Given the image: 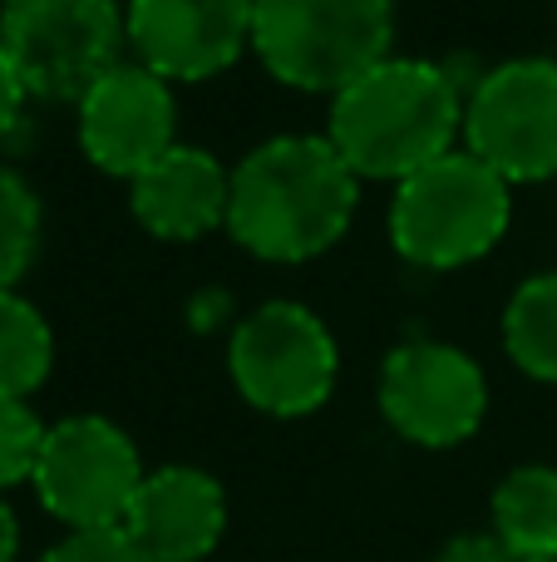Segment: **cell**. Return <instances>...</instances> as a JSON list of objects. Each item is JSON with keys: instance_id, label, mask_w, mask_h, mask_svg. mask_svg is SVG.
<instances>
[{"instance_id": "obj_1", "label": "cell", "mask_w": 557, "mask_h": 562, "mask_svg": "<svg viewBox=\"0 0 557 562\" xmlns=\"http://www.w3.org/2000/svg\"><path fill=\"white\" fill-rule=\"evenodd\" d=\"M355 183L331 138H266L232 168L227 233L262 262H311L345 237L361 203Z\"/></svg>"}, {"instance_id": "obj_2", "label": "cell", "mask_w": 557, "mask_h": 562, "mask_svg": "<svg viewBox=\"0 0 557 562\" xmlns=\"http://www.w3.org/2000/svg\"><path fill=\"white\" fill-rule=\"evenodd\" d=\"M464 128V94L444 65L430 59H380L331 104V144L355 178L405 183L434 158L454 154Z\"/></svg>"}, {"instance_id": "obj_3", "label": "cell", "mask_w": 557, "mask_h": 562, "mask_svg": "<svg viewBox=\"0 0 557 562\" xmlns=\"http://www.w3.org/2000/svg\"><path fill=\"white\" fill-rule=\"evenodd\" d=\"M509 213V183L464 148V154H444L414 178L395 183L390 243L405 262L454 272V267L479 262L499 243Z\"/></svg>"}, {"instance_id": "obj_4", "label": "cell", "mask_w": 557, "mask_h": 562, "mask_svg": "<svg viewBox=\"0 0 557 562\" xmlns=\"http://www.w3.org/2000/svg\"><path fill=\"white\" fill-rule=\"evenodd\" d=\"M395 5L390 0H257L252 45L282 85L331 89L390 59Z\"/></svg>"}, {"instance_id": "obj_5", "label": "cell", "mask_w": 557, "mask_h": 562, "mask_svg": "<svg viewBox=\"0 0 557 562\" xmlns=\"http://www.w3.org/2000/svg\"><path fill=\"white\" fill-rule=\"evenodd\" d=\"M128 25L114 0H5L0 45L25 94L65 104L84 99L118 59Z\"/></svg>"}, {"instance_id": "obj_6", "label": "cell", "mask_w": 557, "mask_h": 562, "mask_svg": "<svg viewBox=\"0 0 557 562\" xmlns=\"http://www.w3.org/2000/svg\"><path fill=\"white\" fill-rule=\"evenodd\" d=\"M227 370L247 405L296 419L326 405L341 356L316 311L296 301H262L252 316L237 321L227 340Z\"/></svg>"}, {"instance_id": "obj_7", "label": "cell", "mask_w": 557, "mask_h": 562, "mask_svg": "<svg viewBox=\"0 0 557 562\" xmlns=\"http://www.w3.org/2000/svg\"><path fill=\"white\" fill-rule=\"evenodd\" d=\"M144 479V459L114 419L69 415L49 425L30 484L45 514L69 524V533H99V528H124Z\"/></svg>"}, {"instance_id": "obj_8", "label": "cell", "mask_w": 557, "mask_h": 562, "mask_svg": "<svg viewBox=\"0 0 557 562\" xmlns=\"http://www.w3.org/2000/svg\"><path fill=\"white\" fill-rule=\"evenodd\" d=\"M464 144L503 183L557 173V59H509L484 69L464 99Z\"/></svg>"}, {"instance_id": "obj_9", "label": "cell", "mask_w": 557, "mask_h": 562, "mask_svg": "<svg viewBox=\"0 0 557 562\" xmlns=\"http://www.w3.org/2000/svg\"><path fill=\"white\" fill-rule=\"evenodd\" d=\"M489 385L474 356L444 340H410L380 366V415L395 435L424 449L464 445L484 425Z\"/></svg>"}, {"instance_id": "obj_10", "label": "cell", "mask_w": 557, "mask_h": 562, "mask_svg": "<svg viewBox=\"0 0 557 562\" xmlns=\"http://www.w3.org/2000/svg\"><path fill=\"white\" fill-rule=\"evenodd\" d=\"M257 0H128V40L158 79H213L252 40Z\"/></svg>"}, {"instance_id": "obj_11", "label": "cell", "mask_w": 557, "mask_h": 562, "mask_svg": "<svg viewBox=\"0 0 557 562\" xmlns=\"http://www.w3.org/2000/svg\"><path fill=\"white\" fill-rule=\"evenodd\" d=\"M173 89L144 65H114L79 99V144L104 173L138 178L173 148Z\"/></svg>"}, {"instance_id": "obj_12", "label": "cell", "mask_w": 557, "mask_h": 562, "mask_svg": "<svg viewBox=\"0 0 557 562\" xmlns=\"http://www.w3.org/2000/svg\"><path fill=\"white\" fill-rule=\"evenodd\" d=\"M227 528V494L193 464L148 474L124 518V533L148 562H203Z\"/></svg>"}, {"instance_id": "obj_13", "label": "cell", "mask_w": 557, "mask_h": 562, "mask_svg": "<svg viewBox=\"0 0 557 562\" xmlns=\"http://www.w3.org/2000/svg\"><path fill=\"white\" fill-rule=\"evenodd\" d=\"M227 203H232V173L193 144H173L154 168L134 178V217L168 243H197L213 227H227Z\"/></svg>"}, {"instance_id": "obj_14", "label": "cell", "mask_w": 557, "mask_h": 562, "mask_svg": "<svg viewBox=\"0 0 557 562\" xmlns=\"http://www.w3.org/2000/svg\"><path fill=\"white\" fill-rule=\"evenodd\" d=\"M493 538L523 558H557V469L523 464L493 488Z\"/></svg>"}, {"instance_id": "obj_15", "label": "cell", "mask_w": 557, "mask_h": 562, "mask_svg": "<svg viewBox=\"0 0 557 562\" xmlns=\"http://www.w3.org/2000/svg\"><path fill=\"white\" fill-rule=\"evenodd\" d=\"M503 346L513 366L557 385V272L528 277L503 306Z\"/></svg>"}, {"instance_id": "obj_16", "label": "cell", "mask_w": 557, "mask_h": 562, "mask_svg": "<svg viewBox=\"0 0 557 562\" xmlns=\"http://www.w3.org/2000/svg\"><path fill=\"white\" fill-rule=\"evenodd\" d=\"M55 340L49 326L25 296L0 291V400H25L30 390L45 385Z\"/></svg>"}, {"instance_id": "obj_17", "label": "cell", "mask_w": 557, "mask_h": 562, "mask_svg": "<svg viewBox=\"0 0 557 562\" xmlns=\"http://www.w3.org/2000/svg\"><path fill=\"white\" fill-rule=\"evenodd\" d=\"M35 247H39V203L25 178L0 168V291H10L25 277Z\"/></svg>"}, {"instance_id": "obj_18", "label": "cell", "mask_w": 557, "mask_h": 562, "mask_svg": "<svg viewBox=\"0 0 557 562\" xmlns=\"http://www.w3.org/2000/svg\"><path fill=\"white\" fill-rule=\"evenodd\" d=\"M45 435L49 429L39 425V415L25 400H0V494L25 484V479H35Z\"/></svg>"}, {"instance_id": "obj_19", "label": "cell", "mask_w": 557, "mask_h": 562, "mask_svg": "<svg viewBox=\"0 0 557 562\" xmlns=\"http://www.w3.org/2000/svg\"><path fill=\"white\" fill-rule=\"evenodd\" d=\"M39 562H148V558L138 553L124 528H99V533L59 538L49 553H39Z\"/></svg>"}, {"instance_id": "obj_20", "label": "cell", "mask_w": 557, "mask_h": 562, "mask_svg": "<svg viewBox=\"0 0 557 562\" xmlns=\"http://www.w3.org/2000/svg\"><path fill=\"white\" fill-rule=\"evenodd\" d=\"M434 562H557V558H523L513 548H503L493 533H459L454 543H444V553Z\"/></svg>"}, {"instance_id": "obj_21", "label": "cell", "mask_w": 557, "mask_h": 562, "mask_svg": "<svg viewBox=\"0 0 557 562\" xmlns=\"http://www.w3.org/2000/svg\"><path fill=\"white\" fill-rule=\"evenodd\" d=\"M20 104H25V85H20L15 65H10L5 45H0V134H10V128H15Z\"/></svg>"}, {"instance_id": "obj_22", "label": "cell", "mask_w": 557, "mask_h": 562, "mask_svg": "<svg viewBox=\"0 0 557 562\" xmlns=\"http://www.w3.org/2000/svg\"><path fill=\"white\" fill-rule=\"evenodd\" d=\"M223 316H227V291H203V296H193V311H187V321H193L197 330H213Z\"/></svg>"}, {"instance_id": "obj_23", "label": "cell", "mask_w": 557, "mask_h": 562, "mask_svg": "<svg viewBox=\"0 0 557 562\" xmlns=\"http://www.w3.org/2000/svg\"><path fill=\"white\" fill-rule=\"evenodd\" d=\"M15 553H20V524L10 514V504L0 498V562H15Z\"/></svg>"}]
</instances>
